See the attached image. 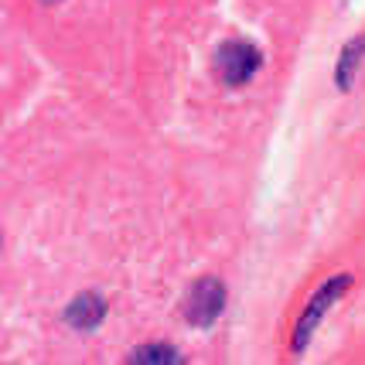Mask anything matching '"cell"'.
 Here are the masks:
<instances>
[{
  "mask_svg": "<svg viewBox=\"0 0 365 365\" xmlns=\"http://www.w3.org/2000/svg\"><path fill=\"white\" fill-rule=\"evenodd\" d=\"M225 307V284L222 280H215V277H202L198 284L188 290V297H185V321L195 324V328H208V324H215L219 314H222Z\"/></svg>",
  "mask_w": 365,
  "mask_h": 365,
  "instance_id": "6da1fadb",
  "label": "cell"
},
{
  "mask_svg": "<svg viewBox=\"0 0 365 365\" xmlns=\"http://www.w3.org/2000/svg\"><path fill=\"white\" fill-rule=\"evenodd\" d=\"M351 287V277H334V280H328V284H321V290L311 297V304L304 307L301 321H297V328H294V349L301 351L304 345H307V338L314 334V328H318V321L328 314V307H331L345 290Z\"/></svg>",
  "mask_w": 365,
  "mask_h": 365,
  "instance_id": "7a4b0ae2",
  "label": "cell"
},
{
  "mask_svg": "<svg viewBox=\"0 0 365 365\" xmlns=\"http://www.w3.org/2000/svg\"><path fill=\"white\" fill-rule=\"evenodd\" d=\"M219 76H222L229 86H246V82L256 76V68L263 65V55L256 51L250 41H225L219 48Z\"/></svg>",
  "mask_w": 365,
  "mask_h": 365,
  "instance_id": "3957f363",
  "label": "cell"
},
{
  "mask_svg": "<svg viewBox=\"0 0 365 365\" xmlns=\"http://www.w3.org/2000/svg\"><path fill=\"white\" fill-rule=\"evenodd\" d=\"M106 314V304L99 301L96 294H82L79 301L68 307V321L76 324V328H96L99 321Z\"/></svg>",
  "mask_w": 365,
  "mask_h": 365,
  "instance_id": "277c9868",
  "label": "cell"
},
{
  "mask_svg": "<svg viewBox=\"0 0 365 365\" xmlns=\"http://www.w3.org/2000/svg\"><path fill=\"white\" fill-rule=\"evenodd\" d=\"M362 48H365L362 38H359L355 45L345 48V55H341V68H338V86H341V89H349V86H351V76H355V65H359Z\"/></svg>",
  "mask_w": 365,
  "mask_h": 365,
  "instance_id": "5b68a950",
  "label": "cell"
},
{
  "mask_svg": "<svg viewBox=\"0 0 365 365\" xmlns=\"http://www.w3.org/2000/svg\"><path fill=\"white\" fill-rule=\"evenodd\" d=\"M130 362H181V355L168 345H150V349H137L130 355Z\"/></svg>",
  "mask_w": 365,
  "mask_h": 365,
  "instance_id": "8992f818",
  "label": "cell"
}]
</instances>
